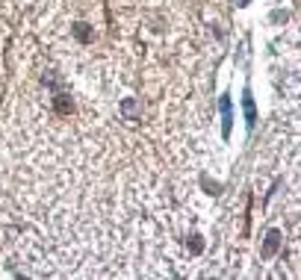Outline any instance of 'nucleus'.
<instances>
[{"label":"nucleus","mask_w":301,"mask_h":280,"mask_svg":"<svg viewBox=\"0 0 301 280\" xmlns=\"http://www.w3.org/2000/svg\"><path fill=\"white\" fill-rule=\"evenodd\" d=\"M242 3H248V0H242Z\"/></svg>","instance_id":"nucleus-4"},{"label":"nucleus","mask_w":301,"mask_h":280,"mask_svg":"<svg viewBox=\"0 0 301 280\" xmlns=\"http://www.w3.org/2000/svg\"><path fill=\"white\" fill-rule=\"evenodd\" d=\"M277 245H280V236H277V230H272V233L266 236V245H263V257H272L277 251Z\"/></svg>","instance_id":"nucleus-1"},{"label":"nucleus","mask_w":301,"mask_h":280,"mask_svg":"<svg viewBox=\"0 0 301 280\" xmlns=\"http://www.w3.org/2000/svg\"><path fill=\"white\" fill-rule=\"evenodd\" d=\"M245 115H248V124H254V101L245 94Z\"/></svg>","instance_id":"nucleus-3"},{"label":"nucleus","mask_w":301,"mask_h":280,"mask_svg":"<svg viewBox=\"0 0 301 280\" xmlns=\"http://www.w3.org/2000/svg\"><path fill=\"white\" fill-rule=\"evenodd\" d=\"M222 115H225V136L230 133V101L222 97Z\"/></svg>","instance_id":"nucleus-2"}]
</instances>
